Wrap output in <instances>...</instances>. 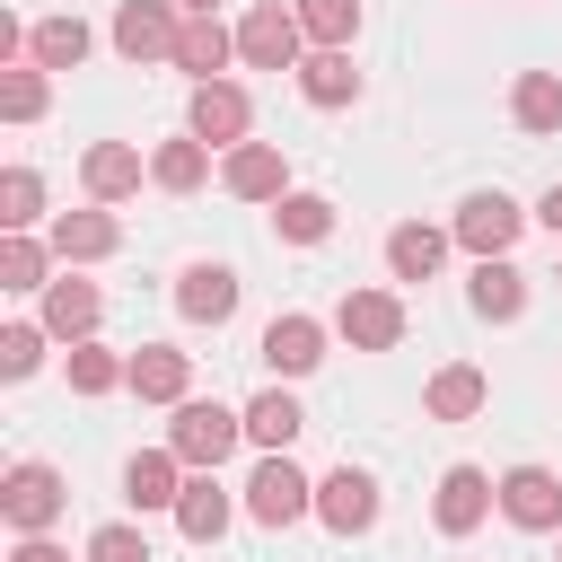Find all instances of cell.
<instances>
[{
    "label": "cell",
    "instance_id": "cell-14",
    "mask_svg": "<svg viewBox=\"0 0 562 562\" xmlns=\"http://www.w3.org/2000/svg\"><path fill=\"white\" fill-rule=\"evenodd\" d=\"M176 316L184 325H228L237 316V272L228 263H184L176 272Z\"/></svg>",
    "mask_w": 562,
    "mask_h": 562
},
{
    "label": "cell",
    "instance_id": "cell-15",
    "mask_svg": "<svg viewBox=\"0 0 562 562\" xmlns=\"http://www.w3.org/2000/svg\"><path fill=\"white\" fill-rule=\"evenodd\" d=\"M237 53V26H220V9H184V35H176V70L193 79H220Z\"/></svg>",
    "mask_w": 562,
    "mask_h": 562
},
{
    "label": "cell",
    "instance_id": "cell-20",
    "mask_svg": "<svg viewBox=\"0 0 562 562\" xmlns=\"http://www.w3.org/2000/svg\"><path fill=\"white\" fill-rule=\"evenodd\" d=\"M114 246H123L114 211H61V220H53V255H61V263H97V255H114Z\"/></svg>",
    "mask_w": 562,
    "mask_h": 562
},
{
    "label": "cell",
    "instance_id": "cell-28",
    "mask_svg": "<svg viewBox=\"0 0 562 562\" xmlns=\"http://www.w3.org/2000/svg\"><path fill=\"white\" fill-rule=\"evenodd\" d=\"M272 237L325 246V237H334V202H325V193H281V202H272Z\"/></svg>",
    "mask_w": 562,
    "mask_h": 562
},
{
    "label": "cell",
    "instance_id": "cell-27",
    "mask_svg": "<svg viewBox=\"0 0 562 562\" xmlns=\"http://www.w3.org/2000/svg\"><path fill=\"white\" fill-rule=\"evenodd\" d=\"M88 44H97V35H88L79 18H44V26L26 35V61H35V70H79Z\"/></svg>",
    "mask_w": 562,
    "mask_h": 562
},
{
    "label": "cell",
    "instance_id": "cell-6",
    "mask_svg": "<svg viewBox=\"0 0 562 562\" xmlns=\"http://www.w3.org/2000/svg\"><path fill=\"white\" fill-rule=\"evenodd\" d=\"M501 518L527 536H562V474L553 465H509L501 474Z\"/></svg>",
    "mask_w": 562,
    "mask_h": 562
},
{
    "label": "cell",
    "instance_id": "cell-30",
    "mask_svg": "<svg viewBox=\"0 0 562 562\" xmlns=\"http://www.w3.org/2000/svg\"><path fill=\"white\" fill-rule=\"evenodd\" d=\"M202 176H211V140H193V132H184V140H167V149L149 158V184H167V193H193Z\"/></svg>",
    "mask_w": 562,
    "mask_h": 562
},
{
    "label": "cell",
    "instance_id": "cell-24",
    "mask_svg": "<svg viewBox=\"0 0 562 562\" xmlns=\"http://www.w3.org/2000/svg\"><path fill=\"white\" fill-rule=\"evenodd\" d=\"M299 97H307V105H351V97H360L351 53H325V44H316V53L299 61Z\"/></svg>",
    "mask_w": 562,
    "mask_h": 562
},
{
    "label": "cell",
    "instance_id": "cell-34",
    "mask_svg": "<svg viewBox=\"0 0 562 562\" xmlns=\"http://www.w3.org/2000/svg\"><path fill=\"white\" fill-rule=\"evenodd\" d=\"M0 220H9V228L44 220V176H35V167H9V176H0Z\"/></svg>",
    "mask_w": 562,
    "mask_h": 562
},
{
    "label": "cell",
    "instance_id": "cell-38",
    "mask_svg": "<svg viewBox=\"0 0 562 562\" xmlns=\"http://www.w3.org/2000/svg\"><path fill=\"white\" fill-rule=\"evenodd\" d=\"M9 562H70V553H61V544H44V536H18V553H9Z\"/></svg>",
    "mask_w": 562,
    "mask_h": 562
},
{
    "label": "cell",
    "instance_id": "cell-18",
    "mask_svg": "<svg viewBox=\"0 0 562 562\" xmlns=\"http://www.w3.org/2000/svg\"><path fill=\"white\" fill-rule=\"evenodd\" d=\"M483 404H492V378H483L474 360H448V369L422 386V413H430V422H474Z\"/></svg>",
    "mask_w": 562,
    "mask_h": 562
},
{
    "label": "cell",
    "instance_id": "cell-11",
    "mask_svg": "<svg viewBox=\"0 0 562 562\" xmlns=\"http://www.w3.org/2000/svg\"><path fill=\"white\" fill-rule=\"evenodd\" d=\"M334 325H342L360 351H395V342H404V299H395V290H342Z\"/></svg>",
    "mask_w": 562,
    "mask_h": 562
},
{
    "label": "cell",
    "instance_id": "cell-32",
    "mask_svg": "<svg viewBox=\"0 0 562 562\" xmlns=\"http://www.w3.org/2000/svg\"><path fill=\"white\" fill-rule=\"evenodd\" d=\"M290 9H299L307 44H325V53H342V44L360 35V0H290Z\"/></svg>",
    "mask_w": 562,
    "mask_h": 562
},
{
    "label": "cell",
    "instance_id": "cell-8",
    "mask_svg": "<svg viewBox=\"0 0 562 562\" xmlns=\"http://www.w3.org/2000/svg\"><path fill=\"white\" fill-rule=\"evenodd\" d=\"M492 509H501V483H492L483 465H448V474H439V501H430L439 536H474Z\"/></svg>",
    "mask_w": 562,
    "mask_h": 562
},
{
    "label": "cell",
    "instance_id": "cell-39",
    "mask_svg": "<svg viewBox=\"0 0 562 562\" xmlns=\"http://www.w3.org/2000/svg\"><path fill=\"white\" fill-rule=\"evenodd\" d=\"M536 220H544V228H553V237H562V184H553V193H544V202H536Z\"/></svg>",
    "mask_w": 562,
    "mask_h": 562
},
{
    "label": "cell",
    "instance_id": "cell-16",
    "mask_svg": "<svg viewBox=\"0 0 562 562\" xmlns=\"http://www.w3.org/2000/svg\"><path fill=\"white\" fill-rule=\"evenodd\" d=\"M263 360H272V378H307V369L325 360V325L299 316V307L272 316V325H263Z\"/></svg>",
    "mask_w": 562,
    "mask_h": 562
},
{
    "label": "cell",
    "instance_id": "cell-23",
    "mask_svg": "<svg viewBox=\"0 0 562 562\" xmlns=\"http://www.w3.org/2000/svg\"><path fill=\"white\" fill-rule=\"evenodd\" d=\"M518 307H527V272H518L509 255H483V263H474V316L509 325Z\"/></svg>",
    "mask_w": 562,
    "mask_h": 562
},
{
    "label": "cell",
    "instance_id": "cell-5",
    "mask_svg": "<svg viewBox=\"0 0 562 562\" xmlns=\"http://www.w3.org/2000/svg\"><path fill=\"white\" fill-rule=\"evenodd\" d=\"M176 35H184L176 0H123L114 9V53L123 61H176Z\"/></svg>",
    "mask_w": 562,
    "mask_h": 562
},
{
    "label": "cell",
    "instance_id": "cell-17",
    "mask_svg": "<svg viewBox=\"0 0 562 562\" xmlns=\"http://www.w3.org/2000/svg\"><path fill=\"white\" fill-rule=\"evenodd\" d=\"M184 386H193V351H176V342H140L132 351V395L140 404H184Z\"/></svg>",
    "mask_w": 562,
    "mask_h": 562
},
{
    "label": "cell",
    "instance_id": "cell-37",
    "mask_svg": "<svg viewBox=\"0 0 562 562\" xmlns=\"http://www.w3.org/2000/svg\"><path fill=\"white\" fill-rule=\"evenodd\" d=\"M88 562H149V536L114 518V527H97V536H88Z\"/></svg>",
    "mask_w": 562,
    "mask_h": 562
},
{
    "label": "cell",
    "instance_id": "cell-41",
    "mask_svg": "<svg viewBox=\"0 0 562 562\" xmlns=\"http://www.w3.org/2000/svg\"><path fill=\"white\" fill-rule=\"evenodd\" d=\"M553 281H562V263H553Z\"/></svg>",
    "mask_w": 562,
    "mask_h": 562
},
{
    "label": "cell",
    "instance_id": "cell-13",
    "mask_svg": "<svg viewBox=\"0 0 562 562\" xmlns=\"http://www.w3.org/2000/svg\"><path fill=\"white\" fill-rule=\"evenodd\" d=\"M220 184H228L237 202H281V193H290V158H281L272 140H237L228 167H220Z\"/></svg>",
    "mask_w": 562,
    "mask_h": 562
},
{
    "label": "cell",
    "instance_id": "cell-4",
    "mask_svg": "<svg viewBox=\"0 0 562 562\" xmlns=\"http://www.w3.org/2000/svg\"><path fill=\"white\" fill-rule=\"evenodd\" d=\"M0 509H9V527H18V536H44V527L70 509V492H61V474H53L44 457H18V465H9V483H0Z\"/></svg>",
    "mask_w": 562,
    "mask_h": 562
},
{
    "label": "cell",
    "instance_id": "cell-3",
    "mask_svg": "<svg viewBox=\"0 0 562 562\" xmlns=\"http://www.w3.org/2000/svg\"><path fill=\"white\" fill-rule=\"evenodd\" d=\"M237 61H255V70H299V61H307V26H299V9L255 0V9L237 18Z\"/></svg>",
    "mask_w": 562,
    "mask_h": 562
},
{
    "label": "cell",
    "instance_id": "cell-33",
    "mask_svg": "<svg viewBox=\"0 0 562 562\" xmlns=\"http://www.w3.org/2000/svg\"><path fill=\"white\" fill-rule=\"evenodd\" d=\"M44 97H53V70H35V61L0 79V114H9V123H35V114H44Z\"/></svg>",
    "mask_w": 562,
    "mask_h": 562
},
{
    "label": "cell",
    "instance_id": "cell-36",
    "mask_svg": "<svg viewBox=\"0 0 562 562\" xmlns=\"http://www.w3.org/2000/svg\"><path fill=\"white\" fill-rule=\"evenodd\" d=\"M44 334H53V325H9V334H0V378H35V369H44Z\"/></svg>",
    "mask_w": 562,
    "mask_h": 562
},
{
    "label": "cell",
    "instance_id": "cell-29",
    "mask_svg": "<svg viewBox=\"0 0 562 562\" xmlns=\"http://www.w3.org/2000/svg\"><path fill=\"white\" fill-rule=\"evenodd\" d=\"M509 114H518V132H553L562 123V70H518Z\"/></svg>",
    "mask_w": 562,
    "mask_h": 562
},
{
    "label": "cell",
    "instance_id": "cell-35",
    "mask_svg": "<svg viewBox=\"0 0 562 562\" xmlns=\"http://www.w3.org/2000/svg\"><path fill=\"white\" fill-rule=\"evenodd\" d=\"M0 290H44V246L26 228H9V246H0Z\"/></svg>",
    "mask_w": 562,
    "mask_h": 562
},
{
    "label": "cell",
    "instance_id": "cell-21",
    "mask_svg": "<svg viewBox=\"0 0 562 562\" xmlns=\"http://www.w3.org/2000/svg\"><path fill=\"white\" fill-rule=\"evenodd\" d=\"M176 527H184V544H220V536H228V492H220V474H184Z\"/></svg>",
    "mask_w": 562,
    "mask_h": 562
},
{
    "label": "cell",
    "instance_id": "cell-7",
    "mask_svg": "<svg viewBox=\"0 0 562 562\" xmlns=\"http://www.w3.org/2000/svg\"><path fill=\"white\" fill-rule=\"evenodd\" d=\"M193 140H211V149H237L246 132H255V105H246V88L237 79H193Z\"/></svg>",
    "mask_w": 562,
    "mask_h": 562
},
{
    "label": "cell",
    "instance_id": "cell-10",
    "mask_svg": "<svg viewBox=\"0 0 562 562\" xmlns=\"http://www.w3.org/2000/svg\"><path fill=\"white\" fill-rule=\"evenodd\" d=\"M316 518H325L334 536H369V527H378V474L334 465V474L316 483Z\"/></svg>",
    "mask_w": 562,
    "mask_h": 562
},
{
    "label": "cell",
    "instance_id": "cell-1",
    "mask_svg": "<svg viewBox=\"0 0 562 562\" xmlns=\"http://www.w3.org/2000/svg\"><path fill=\"white\" fill-rule=\"evenodd\" d=\"M237 439H246V413H228V404H202V395H184V404H176V430H167V448H176L193 474H220V465L237 457Z\"/></svg>",
    "mask_w": 562,
    "mask_h": 562
},
{
    "label": "cell",
    "instance_id": "cell-12",
    "mask_svg": "<svg viewBox=\"0 0 562 562\" xmlns=\"http://www.w3.org/2000/svg\"><path fill=\"white\" fill-rule=\"evenodd\" d=\"M184 474H193V465H184L176 448H132V457H123V501H132V509H176V501H184Z\"/></svg>",
    "mask_w": 562,
    "mask_h": 562
},
{
    "label": "cell",
    "instance_id": "cell-31",
    "mask_svg": "<svg viewBox=\"0 0 562 562\" xmlns=\"http://www.w3.org/2000/svg\"><path fill=\"white\" fill-rule=\"evenodd\" d=\"M70 386H79V395H114V386H132V360H114V351L88 334V342H70Z\"/></svg>",
    "mask_w": 562,
    "mask_h": 562
},
{
    "label": "cell",
    "instance_id": "cell-26",
    "mask_svg": "<svg viewBox=\"0 0 562 562\" xmlns=\"http://www.w3.org/2000/svg\"><path fill=\"white\" fill-rule=\"evenodd\" d=\"M299 430H307V413H299L290 386H263V395L246 404V439H255V448H290Z\"/></svg>",
    "mask_w": 562,
    "mask_h": 562
},
{
    "label": "cell",
    "instance_id": "cell-22",
    "mask_svg": "<svg viewBox=\"0 0 562 562\" xmlns=\"http://www.w3.org/2000/svg\"><path fill=\"white\" fill-rule=\"evenodd\" d=\"M79 184H88V202H123V193H140V149L97 140V149H88V167H79Z\"/></svg>",
    "mask_w": 562,
    "mask_h": 562
},
{
    "label": "cell",
    "instance_id": "cell-9",
    "mask_svg": "<svg viewBox=\"0 0 562 562\" xmlns=\"http://www.w3.org/2000/svg\"><path fill=\"white\" fill-rule=\"evenodd\" d=\"M518 228H527V211H518L501 184L457 202V246H474V255H509V246H518Z\"/></svg>",
    "mask_w": 562,
    "mask_h": 562
},
{
    "label": "cell",
    "instance_id": "cell-19",
    "mask_svg": "<svg viewBox=\"0 0 562 562\" xmlns=\"http://www.w3.org/2000/svg\"><path fill=\"white\" fill-rule=\"evenodd\" d=\"M97 316H105V299H97V281H79V272H61V281H44V325H53L61 342H88V334H97Z\"/></svg>",
    "mask_w": 562,
    "mask_h": 562
},
{
    "label": "cell",
    "instance_id": "cell-40",
    "mask_svg": "<svg viewBox=\"0 0 562 562\" xmlns=\"http://www.w3.org/2000/svg\"><path fill=\"white\" fill-rule=\"evenodd\" d=\"M176 9H220V0H176Z\"/></svg>",
    "mask_w": 562,
    "mask_h": 562
},
{
    "label": "cell",
    "instance_id": "cell-25",
    "mask_svg": "<svg viewBox=\"0 0 562 562\" xmlns=\"http://www.w3.org/2000/svg\"><path fill=\"white\" fill-rule=\"evenodd\" d=\"M439 255H448V237H439V228H422V220L386 228V272H395V281H430V272H439Z\"/></svg>",
    "mask_w": 562,
    "mask_h": 562
},
{
    "label": "cell",
    "instance_id": "cell-2",
    "mask_svg": "<svg viewBox=\"0 0 562 562\" xmlns=\"http://www.w3.org/2000/svg\"><path fill=\"white\" fill-rule=\"evenodd\" d=\"M246 518H255V527H299V518H316V483L290 465V448H263V465L246 474Z\"/></svg>",
    "mask_w": 562,
    "mask_h": 562
}]
</instances>
